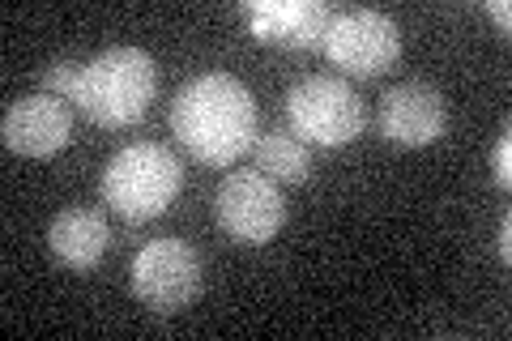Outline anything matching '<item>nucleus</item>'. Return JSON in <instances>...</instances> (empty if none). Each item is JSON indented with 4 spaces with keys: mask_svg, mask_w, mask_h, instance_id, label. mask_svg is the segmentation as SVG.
Segmentation results:
<instances>
[{
    "mask_svg": "<svg viewBox=\"0 0 512 341\" xmlns=\"http://www.w3.org/2000/svg\"><path fill=\"white\" fill-rule=\"evenodd\" d=\"M508 239H512V222L504 218V222H500V239H495V248H500V261H504V265L512 261V243H508Z\"/></svg>",
    "mask_w": 512,
    "mask_h": 341,
    "instance_id": "nucleus-16",
    "label": "nucleus"
},
{
    "mask_svg": "<svg viewBox=\"0 0 512 341\" xmlns=\"http://www.w3.org/2000/svg\"><path fill=\"white\" fill-rule=\"evenodd\" d=\"M133 295L150 307L158 316H171V312H184V307L197 303L201 295V256L192 243L184 239H150L146 248L133 256Z\"/></svg>",
    "mask_w": 512,
    "mask_h": 341,
    "instance_id": "nucleus-6",
    "label": "nucleus"
},
{
    "mask_svg": "<svg viewBox=\"0 0 512 341\" xmlns=\"http://www.w3.org/2000/svg\"><path fill=\"white\" fill-rule=\"evenodd\" d=\"M286 120L303 145L320 150H342L363 133V103L342 77H303L286 90Z\"/></svg>",
    "mask_w": 512,
    "mask_h": 341,
    "instance_id": "nucleus-4",
    "label": "nucleus"
},
{
    "mask_svg": "<svg viewBox=\"0 0 512 341\" xmlns=\"http://www.w3.org/2000/svg\"><path fill=\"white\" fill-rule=\"evenodd\" d=\"M184 167L167 145L137 141L107 162L103 171V201L128 222H150L167 214V205L180 197Z\"/></svg>",
    "mask_w": 512,
    "mask_h": 341,
    "instance_id": "nucleus-3",
    "label": "nucleus"
},
{
    "mask_svg": "<svg viewBox=\"0 0 512 341\" xmlns=\"http://www.w3.org/2000/svg\"><path fill=\"white\" fill-rule=\"evenodd\" d=\"M444 128H448V103L427 81H406V86H393L380 99L384 141L406 145V150H423V145H436L444 137Z\"/></svg>",
    "mask_w": 512,
    "mask_h": 341,
    "instance_id": "nucleus-9",
    "label": "nucleus"
},
{
    "mask_svg": "<svg viewBox=\"0 0 512 341\" xmlns=\"http://www.w3.org/2000/svg\"><path fill=\"white\" fill-rule=\"evenodd\" d=\"M239 13L261 43L291 52H325V35L338 18V9L320 0H244Z\"/></svg>",
    "mask_w": 512,
    "mask_h": 341,
    "instance_id": "nucleus-8",
    "label": "nucleus"
},
{
    "mask_svg": "<svg viewBox=\"0 0 512 341\" xmlns=\"http://www.w3.org/2000/svg\"><path fill=\"white\" fill-rule=\"evenodd\" d=\"M491 175H495V184L500 188L512 184V128L508 124H504L500 141H495V150H491Z\"/></svg>",
    "mask_w": 512,
    "mask_h": 341,
    "instance_id": "nucleus-14",
    "label": "nucleus"
},
{
    "mask_svg": "<svg viewBox=\"0 0 512 341\" xmlns=\"http://www.w3.org/2000/svg\"><path fill=\"white\" fill-rule=\"evenodd\" d=\"M483 9H487V18L508 35V30H512V9H508V0H487Z\"/></svg>",
    "mask_w": 512,
    "mask_h": 341,
    "instance_id": "nucleus-15",
    "label": "nucleus"
},
{
    "mask_svg": "<svg viewBox=\"0 0 512 341\" xmlns=\"http://www.w3.org/2000/svg\"><path fill=\"white\" fill-rule=\"evenodd\" d=\"M107 243H111V226L99 209H64L47 226V252L73 273L99 265L107 256Z\"/></svg>",
    "mask_w": 512,
    "mask_h": 341,
    "instance_id": "nucleus-11",
    "label": "nucleus"
},
{
    "mask_svg": "<svg viewBox=\"0 0 512 341\" xmlns=\"http://www.w3.org/2000/svg\"><path fill=\"white\" fill-rule=\"evenodd\" d=\"M252 154H256V167L261 175H269L274 184H303L312 175V154L291 128H269L252 141Z\"/></svg>",
    "mask_w": 512,
    "mask_h": 341,
    "instance_id": "nucleus-12",
    "label": "nucleus"
},
{
    "mask_svg": "<svg viewBox=\"0 0 512 341\" xmlns=\"http://www.w3.org/2000/svg\"><path fill=\"white\" fill-rule=\"evenodd\" d=\"M0 137L22 158H52L73 141V111L64 99H52L43 90L26 94V99H18L5 111Z\"/></svg>",
    "mask_w": 512,
    "mask_h": 341,
    "instance_id": "nucleus-10",
    "label": "nucleus"
},
{
    "mask_svg": "<svg viewBox=\"0 0 512 341\" xmlns=\"http://www.w3.org/2000/svg\"><path fill=\"white\" fill-rule=\"evenodd\" d=\"M325 56L346 77H380L402 56V30L380 9H342L325 35Z\"/></svg>",
    "mask_w": 512,
    "mask_h": 341,
    "instance_id": "nucleus-7",
    "label": "nucleus"
},
{
    "mask_svg": "<svg viewBox=\"0 0 512 341\" xmlns=\"http://www.w3.org/2000/svg\"><path fill=\"white\" fill-rule=\"evenodd\" d=\"M158 94V64L141 47H107L82 73L77 111L99 128H133L146 120Z\"/></svg>",
    "mask_w": 512,
    "mask_h": 341,
    "instance_id": "nucleus-2",
    "label": "nucleus"
},
{
    "mask_svg": "<svg viewBox=\"0 0 512 341\" xmlns=\"http://www.w3.org/2000/svg\"><path fill=\"white\" fill-rule=\"evenodd\" d=\"M171 133L188 158L205 167H231L256 141V103L231 73L192 77L171 103Z\"/></svg>",
    "mask_w": 512,
    "mask_h": 341,
    "instance_id": "nucleus-1",
    "label": "nucleus"
},
{
    "mask_svg": "<svg viewBox=\"0 0 512 341\" xmlns=\"http://www.w3.org/2000/svg\"><path fill=\"white\" fill-rule=\"evenodd\" d=\"M214 218L222 235L244 248H265L286 226V197L261 171H231L214 192Z\"/></svg>",
    "mask_w": 512,
    "mask_h": 341,
    "instance_id": "nucleus-5",
    "label": "nucleus"
},
{
    "mask_svg": "<svg viewBox=\"0 0 512 341\" xmlns=\"http://www.w3.org/2000/svg\"><path fill=\"white\" fill-rule=\"evenodd\" d=\"M82 73H86V64H77V60H56V64H47V69H43L39 90L52 94V99L77 103V90H82Z\"/></svg>",
    "mask_w": 512,
    "mask_h": 341,
    "instance_id": "nucleus-13",
    "label": "nucleus"
}]
</instances>
